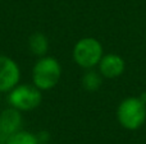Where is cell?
Returning <instances> with one entry per match:
<instances>
[{
	"mask_svg": "<svg viewBox=\"0 0 146 144\" xmlns=\"http://www.w3.org/2000/svg\"><path fill=\"white\" fill-rule=\"evenodd\" d=\"M117 120L126 130H137L146 121V103L139 96L122 99L117 107Z\"/></svg>",
	"mask_w": 146,
	"mask_h": 144,
	"instance_id": "6da1fadb",
	"label": "cell"
},
{
	"mask_svg": "<svg viewBox=\"0 0 146 144\" xmlns=\"http://www.w3.org/2000/svg\"><path fill=\"white\" fill-rule=\"evenodd\" d=\"M62 78V65L53 56L38 58L32 68V83L40 91L53 89Z\"/></svg>",
	"mask_w": 146,
	"mask_h": 144,
	"instance_id": "7a4b0ae2",
	"label": "cell"
},
{
	"mask_svg": "<svg viewBox=\"0 0 146 144\" xmlns=\"http://www.w3.org/2000/svg\"><path fill=\"white\" fill-rule=\"evenodd\" d=\"M103 56L104 48L98 38L83 37L78 40L73 47V60L85 70L98 66Z\"/></svg>",
	"mask_w": 146,
	"mask_h": 144,
	"instance_id": "3957f363",
	"label": "cell"
},
{
	"mask_svg": "<svg viewBox=\"0 0 146 144\" xmlns=\"http://www.w3.org/2000/svg\"><path fill=\"white\" fill-rule=\"evenodd\" d=\"M37 87L30 84H18L8 92V103L12 107L22 111H31L40 106L42 94Z\"/></svg>",
	"mask_w": 146,
	"mask_h": 144,
	"instance_id": "277c9868",
	"label": "cell"
},
{
	"mask_svg": "<svg viewBox=\"0 0 146 144\" xmlns=\"http://www.w3.org/2000/svg\"><path fill=\"white\" fill-rule=\"evenodd\" d=\"M21 81V69L12 58L0 55V93H8Z\"/></svg>",
	"mask_w": 146,
	"mask_h": 144,
	"instance_id": "5b68a950",
	"label": "cell"
},
{
	"mask_svg": "<svg viewBox=\"0 0 146 144\" xmlns=\"http://www.w3.org/2000/svg\"><path fill=\"white\" fill-rule=\"evenodd\" d=\"M22 114L14 107H8L0 114V144H5L12 134L21 130L22 126Z\"/></svg>",
	"mask_w": 146,
	"mask_h": 144,
	"instance_id": "8992f818",
	"label": "cell"
},
{
	"mask_svg": "<svg viewBox=\"0 0 146 144\" xmlns=\"http://www.w3.org/2000/svg\"><path fill=\"white\" fill-rule=\"evenodd\" d=\"M99 73L103 75V78L114 79L121 77L126 70V61L118 54H104L100 63L98 65Z\"/></svg>",
	"mask_w": 146,
	"mask_h": 144,
	"instance_id": "52a82bcc",
	"label": "cell"
},
{
	"mask_svg": "<svg viewBox=\"0 0 146 144\" xmlns=\"http://www.w3.org/2000/svg\"><path fill=\"white\" fill-rule=\"evenodd\" d=\"M28 47H30L31 52L33 55L42 58L46 56L49 51V40L44 33L41 32H35L30 36L28 38Z\"/></svg>",
	"mask_w": 146,
	"mask_h": 144,
	"instance_id": "ba28073f",
	"label": "cell"
},
{
	"mask_svg": "<svg viewBox=\"0 0 146 144\" xmlns=\"http://www.w3.org/2000/svg\"><path fill=\"white\" fill-rule=\"evenodd\" d=\"M81 84L87 92H96L103 84V75L94 69H87L81 78Z\"/></svg>",
	"mask_w": 146,
	"mask_h": 144,
	"instance_id": "9c48e42d",
	"label": "cell"
},
{
	"mask_svg": "<svg viewBox=\"0 0 146 144\" xmlns=\"http://www.w3.org/2000/svg\"><path fill=\"white\" fill-rule=\"evenodd\" d=\"M37 135L26 130H18L7 139L5 144H38Z\"/></svg>",
	"mask_w": 146,
	"mask_h": 144,
	"instance_id": "30bf717a",
	"label": "cell"
},
{
	"mask_svg": "<svg viewBox=\"0 0 146 144\" xmlns=\"http://www.w3.org/2000/svg\"><path fill=\"white\" fill-rule=\"evenodd\" d=\"M49 138H50V134L48 132H41L37 134V139L40 143H48Z\"/></svg>",
	"mask_w": 146,
	"mask_h": 144,
	"instance_id": "8fae6325",
	"label": "cell"
},
{
	"mask_svg": "<svg viewBox=\"0 0 146 144\" xmlns=\"http://www.w3.org/2000/svg\"><path fill=\"white\" fill-rule=\"evenodd\" d=\"M139 97H140V98H141V99H142V101H144V102H145V103H146V92H142V93H141V94H140V96H139Z\"/></svg>",
	"mask_w": 146,
	"mask_h": 144,
	"instance_id": "7c38bea8",
	"label": "cell"
},
{
	"mask_svg": "<svg viewBox=\"0 0 146 144\" xmlns=\"http://www.w3.org/2000/svg\"><path fill=\"white\" fill-rule=\"evenodd\" d=\"M0 101H1V96H0Z\"/></svg>",
	"mask_w": 146,
	"mask_h": 144,
	"instance_id": "4fadbf2b",
	"label": "cell"
}]
</instances>
